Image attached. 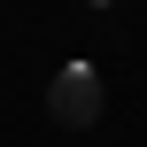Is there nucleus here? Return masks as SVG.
Masks as SVG:
<instances>
[{
	"mask_svg": "<svg viewBox=\"0 0 147 147\" xmlns=\"http://www.w3.org/2000/svg\"><path fill=\"white\" fill-rule=\"evenodd\" d=\"M47 109H54V124H62V132L101 124V70H93V62H62V78L47 85Z\"/></svg>",
	"mask_w": 147,
	"mask_h": 147,
	"instance_id": "obj_1",
	"label": "nucleus"
}]
</instances>
